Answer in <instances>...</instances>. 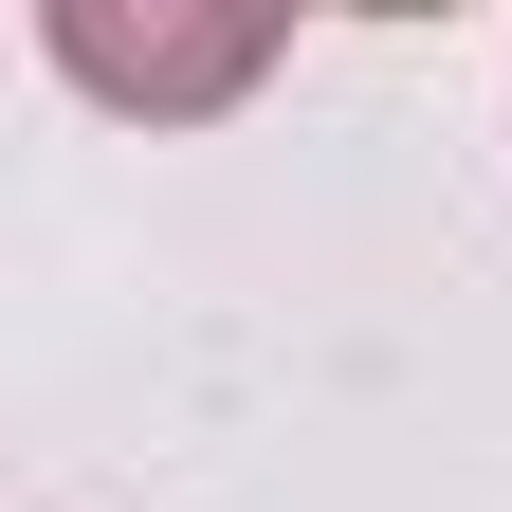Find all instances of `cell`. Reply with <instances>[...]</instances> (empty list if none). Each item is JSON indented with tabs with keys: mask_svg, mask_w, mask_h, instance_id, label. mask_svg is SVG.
I'll list each match as a JSON object with an SVG mask.
<instances>
[{
	"mask_svg": "<svg viewBox=\"0 0 512 512\" xmlns=\"http://www.w3.org/2000/svg\"><path fill=\"white\" fill-rule=\"evenodd\" d=\"M55 55H74L92 92H147V110H202V92H238L256 55H275V19H202V37H128V19H55Z\"/></svg>",
	"mask_w": 512,
	"mask_h": 512,
	"instance_id": "1",
	"label": "cell"
}]
</instances>
